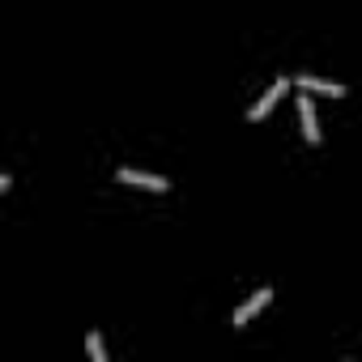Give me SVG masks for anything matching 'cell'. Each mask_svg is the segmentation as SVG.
<instances>
[{
  "instance_id": "6da1fadb",
  "label": "cell",
  "mask_w": 362,
  "mask_h": 362,
  "mask_svg": "<svg viewBox=\"0 0 362 362\" xmlns=\"http://www.w3.org/2000/svg\"><path fill=\"white\" fill-rule=\"evenodd\" d=\"M269 303H273V290H256V294H252V298H247L235 315H230V324H235V328H247V324H252V320L269 307Z\"/></svg>"
},
{
  "instance_id": "7a4b0ae2",
  "label": "cell",
  "mask_w": 362,
  "mask_h": 362,
  "mask_svg": "<svg viewBox=\"0 0 362 362\" xmlns=\"http://www.w3.org/2000/svg\"><path fill=\"white\" fill-rule=\"evenodd\" d=\"M119 184H128V188H145V192H166V188H170L162 175H149V170H132V166H124V170H119Z\"/></svg>"
},
{
  "instance_id": "3957f363",
  "label": "cell",
  "mask_w": 362,
  "mask_h": 362,
  "mask_svg": "<svg viewBox=\"0 0 362 362\" xmlns=\"http://www.w3.org/2000/svg\"><path fill=\"white\" fill-rule=\"evenodd\" d=\"M286 90H290V81H286V77H277V81H273V86L264 90V98H260V103H256V107H252L247 115H252V119H264V115H269V111H273V107L281 103V94H286Z\"/></svg>"
},
{
  "instance_id": "277c9868",
  "label": "cell",
  "mask_w": 362,
  "mask_h": 362,
  "mask_svg": "<svg viewBox=\"0 0 362 362\" xmlns=\"http://www.w3.org/2000/svg\"><path fill=\"white\" fill-rule=\"evenodd\" d=\"M298 119H303V136H307V145H320V124H315V107H311L307 90L298 94Z\"/></svg>"
},
{
  "instance_id": "5b68a950",
  "label": "cell",
  "mask_w": 362,
  "mask_h": 362,
  "mask_svg": "<svg viewBox=\"0 0 362 362\" xmlns=\"http://www.w3.org/2000/svg\"><path fill=\"white\" fill-rule=\"evenodd\" d=\"M298 90H307V94H324V98H345V86H337V81H320V77H298L294 81Z\"/></svg>"
},
{
  "instance_id": "8992f818",
  "label": "cell",
  "mask_w": 362,
  "mask_h": 362,
  "mask_svg": "<svg viewBox=\"0 0 362 362\" xmlns=\"http://www.w3.org/2000/svg\"><path fill=\"white\" fill-rule=\"evenodd\" d=\"M86 349H90V358H94V362H107V345H103V337H98V332H90V337H86Z\"/></svg>"
}]
</instances>
